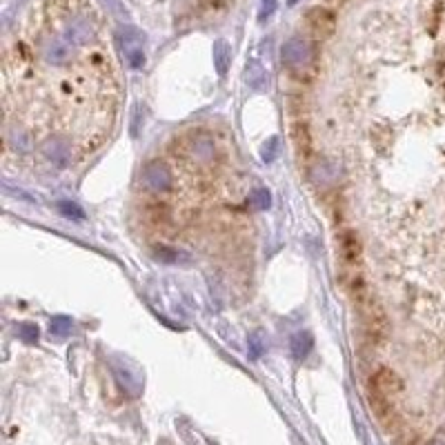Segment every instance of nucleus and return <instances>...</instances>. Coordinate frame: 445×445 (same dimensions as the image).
Here are the masks:
<instances>
[{
    "mask_svg": "<svg viewBox=\"0 0 445 445\" xmlns=\"http://www.w3.org/2000/svg\"><path fill=\"white\" fill-rule=\"evenodd\" d=\"M430 445H445V441H432Z\"/></svg>",
    "mask_w": 445,
    "mask_h": 445,
    "instance_id": "nucleus-14",
    "label": "nucleus"
},
{
    "mask_svg": "<svg viewBox=\"0 0 445 445\" xmlns=\"http://www.w3.org/2000/svg\"><path fill=\"white\" fill-rule=\"evenodd\" d=\"M401 390V381L396 378L394 372L390 370H381L374 378H372V392H376L378 399H385L390 401L394 392Z\"/></svg>",
    "mask_w": 445,
    "mask_h": 445,
    "instance_id": "nucleus-4",
    "label": "nucleus"
},
{
    "mask_svg": "<svg viewBox=\"0 0 445 445\" xmlns=\"http://www.w3.org/2000/svg\"><path fill=\"white\" fill-rule=\"evenodd\" d=\"M105 7H111V9H118V0H103Z\"/></svg>",
    "mask_w": 445,
    "mask_h": 445,
    "instance_id": "nucleus-13",
    "label": "nucleus"
},
{
    "mask_svg": "<svg viewBox=\"0 0 445 445\" xmlns=\"http://www.w3.org/2000/svg\"><path fill=\"white\" fill-rule=\"evenodd\" d=\"M257 203H259V208H267L269 205V194L265 192V189H259L257 192Z\"/></svg>",
    "mask_w": 445,
    "mask_h": 445,
    "instance_id": "nucleus-10",
    "label": "nucleus"
},
{
    "mask_svg": "<svg viewBox=\"0 0 445 445\" xmlns=\"http://www.w3.org/2000/svg\"><path fill=\"white\" fill-rule=\"evenodd\" d=\"M312 337L308 332H300V334H296L294 337V341H292V352H294V356L296 359H305L308 354H310V349H312Z\"/></svg>",
    "mask_w": 445,
    "mask_h": 445,
    "instance_id": "nucleus-7",
    "label": "nucleus"
},
{
    "mask_svg": "<svg viewBox=\"0 0 445 445\" xmlns=\"http://www.w3.org/2000/svg\"><path fill=\"white\" fill-rule=\"evenodd\" d=\"M276 9V0H263V9H261V21L265 18V16L274 13Z\"/></svg>",
    "mask_w": 445,
    "mask_h": 445,
    "instance_id": "nucleus-9",
    "label": "nucleus"
},
{
    "mask_svg": "<svg viewBox=\"0 0 445 445\" xmlns=\"http://www.w3.org/2000/svg\"><path fill=\"white\" fill-rule=\"evenodd\" d=\"M116 38L127 62H130L134 69H140L145 65V36H142L136 27H120Z\"/></svg>",
    "mask_w": 445,
    "mask_h": 445,
    "instance_id": "nucleus-1",
    "label": "nucleus"
},
{
    "mask_svg": "<svg viewBox=\"0 0 445 445\" xmlns=\"http://www.w3.org/2000/svg\"><path fill=\"white\" fill-rule=\"evenodd\" d=\"M294 3H298V0H290V5H294Z\"/></svg>",
    "mask_w": 445,
    "mask_h": 445,
    "instance_id": "nucleus-15",
    "label": "nucleus"
},
{
    "mask_svg": "<svg viewBox=\"0 0 445 445\" xmlns=\"http://www.w3.org/2000/svg\"><path fill=\"white\" fill-rule=\"evenodd\" d=\"M145 185L147 189H152V192H163V189H167L171 185V174L167 171L165 165L161 163H152L145 167Z\"/></svg>",
    "mask_w": 445,
    "mask_h": 445,
    "instance_id": "nucleus-5",
    "label": "nucleus"
},
{
    "mask_svg": "<svg viewBox=\"0 0 445 445\" xmlns=\"http://www.w3.org/2000/svg\"><path fill=\"white\" fill-rule=\"evenodd\" d=\"M283 60L294 74L303 76L310 67H314V50L308 40L303 38H292L283 47Z\"/></svg>",
    "mask_w": 445,
    "mask_h": 445,
    "instance_id": "nucleus-2",
    "label": "nucleus"
},
{
    "mask_svg": "<svg viewBox=\"0 0 445 445\" xmlns=\"http://www.w3.org/2000/svg\"><path fill=\"white\" fill-rule=\"evenodd\" d=\"M292 134H294V142H296V152H298V156L308 158L310 152H312V138H310L308 127H305L303 123H298V125H294Z\"/></svg>",
    "mask_w": 445,
    "mask_h": 445,
    "instance_id": "nucleus-6",
    "label": "nucleus"
},
{
    "mask_svg": "<svg viewBox=\"0 0 445 445\" xmlns=\"http://www.w3.org/2000/svg\"><path fill=\"white\" fill-rule=\"evenodd\" d=\"M305 25L316 40H325L334 34V29H337V16L327 7H314L305 16Z\"/></svg>",
    "mask_w": 445,
    "mask_h": 445,
    "instance_id": "nucleus-3",
    "label": "nucleus"
},
{
    "mask_svg": "<svg viewBox=\"0 0 445 445\" xmlns=\"http://www.w3.org/2000/svg\"><path fill=\"white\" fill-rule=\"evenodd\" d=\"M327 5H332V7H341V5H345L347 0H325Z\"/></svg>",
    "mask_w": 445,
    "mask_h": 445,
    "instance_id": "nucleus-12",
    "label": "nucleus"
},
{
    "mask_svg": "<svg viewBox=\"0 0 445 445\" xmlns=\"http://www.w3.org/2000/svg\"><path fill=\"white\" fill-rule=\"evenodd\" d=\"M214 56H216L218 72L222 74V72H225V65H227V47H225V43H218V45H216Z\"/></svg>",
    "mask_w": 445,
    "mask_h": 445,
    "instance_id": "nucleus-8",
    "label": "nucleus"
},
{
    "mask_svg": "<svg viewBox=\"0 0 445 445\" xmlns=\"http://www.w3.org/2000/svg\"><path fill=\"white\" fill-rule=\"evenodd\" d=\"M201 3H203L205 7H210V9H222V7H225L227 0H201Z\"/></svg>",
    "mask_w": 445,
    "mask_h": 445,
    "instance_id": "nucleus-11",
    "label": "nucleus"
}]
</instances>
